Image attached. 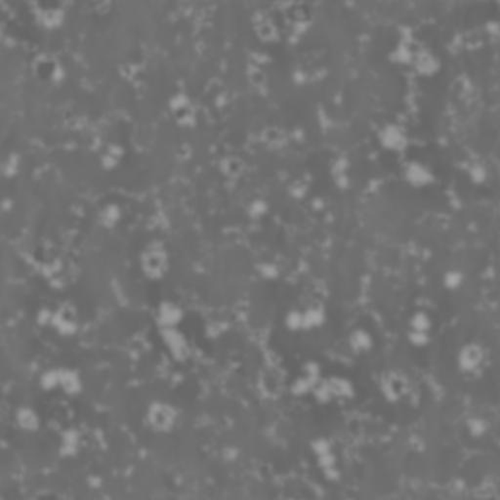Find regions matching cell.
Returning a JSON list of instances; mask_svg holds the SVG:
<instances>
[{"mask_svg": "<svg viewBox=\"0 0 500 500\" xmlns=\"http://www.w3.org/2000/svg\"><path fill=\"white\" fill-rule=\"evenodd\" d=\"M433 320L425 311H416L408 323V339L415 347H424L430 342L433 332Z\"/></svg>", "mask_w": 500, "mask_h": 500, "instance_id": "cell-1", "label": "cell"}, {"mask_svg": "<svg viewBox=\"0 0 500 500\" xmlns=\"http://www.w3.org/2000/svg\"><path fill=\"white\" fill-rule=\"evenodd\" d=\"M487 356L484 348L477 343H467L458 353V365L463 373L475 375L483 368Z\"/></svg>", "mask_w": 500, "mask_h": 500, "instance_id": "cell-2", "label": "cell"}, {"mask_svg": "<svg viewBox=\"0 0 500 500\" xmlns=\"http://www.w3.org/2000/svg\"><path fill=\"white\" fill-rule=\"evenodd\" d=\"M408 135L397 125H390L380 132V142L386 150L401 151L408 146Z\"/></svg>", "mask_w": 500, "mask_h": 500, "instance_id": "cell-4", "label": "cell"}, {"mask_svg": "<svg viewBox=\"0 0 500 500\" xmlns=\"http://www.w3.org/2000/svg\"><path fill=\"white\" fill-rule=\"evenodd\" d=\"M463 275L461 272L449 271L444 275V287L449 290H456L459 289L463 284Z\"/></svg>", "mask_w": 500, "mask_h": 500, "instance_id": "cell-5", "label": "cell"}, {"mask_svg": "<svg viewBox=\"0 0 500 500\" xmlns=\"http://www.w3.org/2000/svg\"><path fill=\"white\" fill-rule=\"evenodd\" d=\"M403 174L404 179L415 188H423L430 185L434 180L431 169L426 164L419 161H411L406 163Z\"/></svg>", "mask_w": 500, "mask_h": 500, "instance_id": "cell-3", "label": "cell"}]
</instances>
